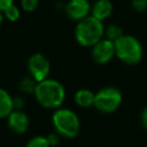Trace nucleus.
<instances>
[{
  "label": "nucleus",
  "mask_w": 147,
  "mask_h": 147,
  "mask_svg": "<svg viewBox=\"0 0 147 147\" xmlns=\"http://www.w3.org/2000/svg\"><path fill=\"white\" fill-rule=\"evenodd\" d=\"M33 96L40 107L54 110L64 103L65 88L60 80L48 77L37 83Z\"/></svg>",
  "instance_id": "1"
},
{
  "label": "nucleus",
  "mask_w": 147,
  "mask_h": 147,
  "mask_svg": "<svg viewBox=\"0 0 147 147\" xmlns=\"http://www.w3.org/2000/svg\"><path fill=\"white\" fill-rule=\"evenodd\" d=\"M53 129L62 138L72 139L76 138L80 131V119L78 114L70 109L60 107L54 109L51 118Z\"/></svg>",
  "instance_id": "2"
},
{
  "label": "nucleus",
  "mask_w": 147,
  "mask_h": 147,
  "mask_svg": "<svg viewBox=\"0 0 147 147\" xmlns=\"http://www.w3.org/2000/svg\"><path fill=\"white\" fill-rule=\"evenodd\" d=\"M105 37V25L102 21L92 15L78 21L75 28L76 41L83 47H92Z\"/></svg>",
  "instance_id": "3"
},
{
  "label": "nucleus",
  "mask_w": 147,
  "mask_h": 147,
  "mask_svg": "<svg viewBox=\"0 0 147 147\" xmlns=\"http://www.w3.org/2000/svg\"><path fill=\"white\" fill-rule=\"evenodd\" d=\"M144 54L142 45L134 36L123 34L115 41V55L125 64L133 65L141 61Z\"/></svg>",
  "instance_id": "4"
},
{
  "label": "nucleus",
  "mask_w": 147,
  "mask_h": 147,
  "mask_svg": "<svg viewBox=\"0 0 147 147\" xmlns=\"http://www.w3.org/2000/svg\"><path fill=\"white\" fill-rule=\"evenodd\" d=\"M123 102V93L115 86H105L95 92L94 108L102 114L115 113Z\"/></svg>",
  "instance_id": "5"
},
{
  "label": "nucleus",
  "mask_w": 147,
  "mask_h": 147,
  "mask_svg": "<svg viewBox=\"0 0 147 147\" xmlns=\"http://www.w3.org/2000/svg\"><path fill=\"white\" fill-rule=\"evenodd\" d=\"M29 75L37 82H41L48 78L51 74V62L41 53H34L30 55L26 62Z\"/></svg>",
  "instance_id": "6"
},
{
  "label": "nucleus",
  "mask_w": 147,
  "mask_h": 147,
  "mask_svg": "<svg viewBox=\"0 0 147 147\" xmlns=\"http://www.w3.org/2000/svg\"><path fill=\"white\" fill-rule=\"evenodd\" d=\"M91 48H92L91 52L92 59L96 64H106L116 56L115 42L105 37L101 40H99L95 45H93Z\"/></svg>",
  "instance_id": "7"
},
{
  "label": "nucleus",
  "mask_w": 147,
  "mask_h": 147,
  "mask_svg": "<svg viewBox=\"0 0 147 147\" xmlns=\"http://www.w3.org/2000/svg\"><path fill=\"white\" fill-rule=\"evenodd\" d=\"M7 127L15 134H24L30 127V117L22 109H14L7 117Z\"/></svg>",
  "instance_id": "8"
},
{
  "label": "nucleus",
  "mask_w": 147,
  "mask_h": 147,
  "mask_svg": "<svg viewBox=\"0 0 147 147\" xmlns=\"http://www.w3.org/2000/svg\"><path fill=\"white\" fill-rule=\"evenodd\" d=\"M65 14L72 21H80L90 15L91 5L88 0H69L64 7Z\"/></svg>",
  "instance_id": "9"
},
{
  "label": "nucleus",
  "mask_w": 147,
  "mask_h": 147,
  "mask_svg": "<svg viewBox=\"0 0 147 147\" xmlns=\"http://www.w3.org/2000/svg\"><path fill=\"white\" fill-rule=\"evenodd\" d=\"M113 13V3L110 0H96L91 6V15L100 21L107 20Z\"/></svg>",
  "instance_id": "10"
},
{
  "label": "nucleus",
  "mask_w": 147,
  "mask_h": 147,
  "mask_svg": "<svg viewBox=\"0 0 147 147\" xmlns=\"http://www.w3.org/2000/svg\"><path fill=\"white\" fill-rule=\"evenodd\" d=\"M94 99L95 92L91 91L90 88H79L74 94V101L79 108H91L94 107Z\"/></svg>",
  "instance_id": "11"
},
{
  "label": "nucleus",
  "mask_w": 147,
  "mask_h": 147,
  "mask_svg": "<svg viewBox=\"0 0 147 147\" xmlns=\"http://www.w3.org/2000/svg\"><path fill=\"white\" fill-rule=\"evenodd\" d=\"M14 110L13 95L5 88L0 87V119L6 118Z\"/></svg>",
  "instance_id": "12"
},
{
  "label": "nucleus",
  "mask_w": 147,
  "mask_h": 147,
  "mask_svg": "<svg viewBox=\"0 0 147 147\" xmlns=\"http://www.w3.org/2000/svg\"><path fill=\"white\" fill-rule=\"evenodd\" d=\"M37 80H34V78H32L30 75L23 77L20 83H18V90L21 93L23 94H33L34 88L37 86Z\"/></svg>",
  "instance_id": "13"
},
{
  "label": "nucleus",
  "mask_w": 147,
  "mask_h": 147,
  "mask_svg": "<svg viewBox=\"0 0 147 147\" xmlns=\"http://www.w3.org/2000/svg\"><path fill=\"white\" fill-rule=\"evenodd\" d=\"M124 34L122 28L115 23L113 24H109L107 28H105V38L111 40V41H116L118 38H121L122 36Z\"/></svg>",
  "instance_id": "14"
},
{
  "label": "nucleus",
  "mask_w": 147,
  "mask_h": 147,
  "mask_svg": "<svg viewBox=\"0 0 147 147\" xmlns=\"http://www.w3.org/2000/svg\"><path fill=\"white\" fill-rule=\"evenodd\" d=\"M25 147H51V146H49V142L46 136L38 134V136H33L32 138H30L26 141Z\"/></svg>",
  "instance_id": "15"
},
{
  "label": "nucleus",
  "mask_w": 147,
  "mask_h": 147,
  "mask_svg": "<svg viewBox=\"0 0 147 147\" xmlns=\"http://www.w3.org/2000/svg\"><path fill=\"white\" fill-rule=\"evenodd\" d=\"M2 13H3L5 17H6L8 21H10V22H16V21L20 18V16H21V10H20V8H18L17 6H15L14 3L10 5V6H8Z\"/></svg>",
  "instance_id": "16"
},
{
  "label": "nucleus",
  "mask_w": 147,
  "mask_h": 147,
  "mask_svg": "<svg viewBox=\"0 0 147 147\" xmlns=\"http://www.w3.org/2000/svg\"><path fill=\"white\" fill-rule=\"evenodd\" d=\"M40 0H21V7L23 8V10L25 11H33L38 5H39Z\"/></svg>",
  "instance_id": "17"
},
{
  "label": "nucleus",
  "mask_w": 147,
  "mask_h": 147,
  "mask_svg": "<svg viewBox=\"0 0 147 147\" xmlns=\"http://www.w3.org/2000/svg\"><path fill=\"white\" fill-rule=\"evenodd\" d=\"M131 5L137 13H142L147 9V0H132Z\"/></svg>",
  "instance_id": "18"
},
{
  "label": "nucleus",
  "mask_w": 147,
  "mask_h": 147,
  "mask_svg": "<svg viewBox=\"0 0 147 147\" xmlns=\"http://www.w3.org/2000/svg\"><path fill=\"white\" fill-rule=\"evenodd\" d=\"M46 137H47V140H48L51 147H55V146H57L59 142H60V140H61V138H62V137H61L59 133H56L55 131L52 132V133H48Z\"/></svg>",
  "instance_id": "19"
},
{
  "label": "nucleus",
  "mask_w": 147,
  "mask_h": 147,
  "mask_svg": "<svg viewBox=\"0 0 147 147\" xmlns=\"http://www.w3.org/2000/svg\"><path fill=\"white\" fill-rule=\"evenodd\" d=\"M13 102H14V109H24L25 107V99L23 95H15L13 96Z\"/></svg>",
  "instance_id": "20"
},
{
  "label": "nucleus",
  "mask_w": 147,
  "mask_h": 147,
  "mask_svg": "<svg viewBox=\"0 0 147 147\" xmlns=\"http://www.w3.org/2000/svg\"><path fill=\"white\" fill-rule=\"evenodd\" d=\"M140 122L145 130H147V106L140 113Z\"/></svg>",
  "instance_id": "21"
},
{
  "label": "nucleus",
  "mask_w": 147,
  "mask_h": 147,
  "mask_svg": "<svg viewBox=\"0 0 147 147\" xmlns=\"http://www.w3.org/2000/svg\"><path fill=\"white\" fill-rule=\"evenodd\" d=\"M13 3H14V0H0V10L3 11L8 6Z\"/></svg>",
  "instance_id": "22"
},
{
  "label": "nucleus",
  "mask_w": 147,
  "mask_h": 147,
  "mask_svg": "<svg viewBox=\"0 0 147 147\" xmlns=\"http://www.w3.org/2000/svg\"><path fill=\"white\" fill-rule=\"evenodd\" d=\"M3 17H5V15H3V13L0 10V25H1L2 22H3Z\"/></svg>",
  "instance_id": "23"
}]
</instances>
